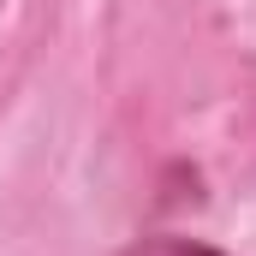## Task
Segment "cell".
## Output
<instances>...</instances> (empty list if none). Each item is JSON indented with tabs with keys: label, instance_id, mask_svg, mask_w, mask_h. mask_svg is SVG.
Returning <instances> with one entry per match:
<instances>
[{
	"label": "cell",
	"instance_id": "6da1fadb",
	"mask_svg": "<svg viewBox=\"0 0 256 256\" xmlns=\"http://www.w3.org/2000/svg\"><path fill=\"white\" fill-rule=\"evenodd\" d=\"M120 256H220V250H208V244H196V238H137L131 250Z\"/></svg>",
	"mask_w": 256,
	"mask_h": 256
}]
</instances>
